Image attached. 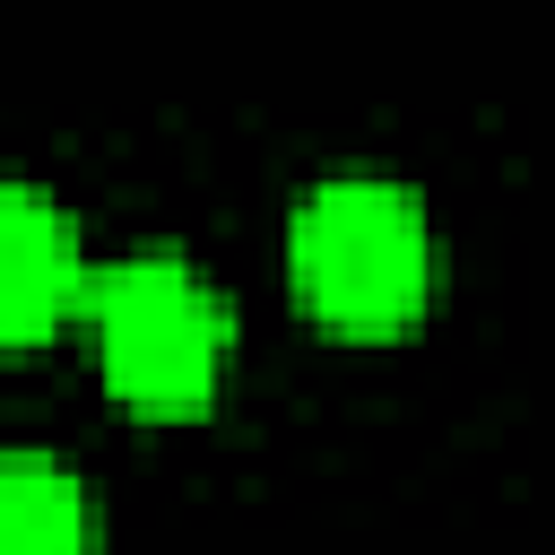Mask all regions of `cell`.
Masks as SVG:
<instances>
[{
  "mask_svg": "<svg viewBox=\"0 0 555 555\" xmlns=\"http://www.w3.org/2000/svg\"><path fill=\"white\" fill-rule=\"evenodd\" d=\"M87 304V251L61 217V199L0 182V347L52 338Z\"/></svg>",
  "mask_w": 555,
  "mask_h": 555,
  "instance_id": "3957f363",
  "label": "cell"
},
{
  "mask_svg": "<svg viewBox=\"0 0 555 555\" xmlns=\"http://www.w3.org/2000/svg\"><path fill=\"white\" fill-rule=\"evenodd\" d=\"M87 321H95V364L121 408L182 416L208 408L225 364H234V304L173 251H139L87 278Z\"/></svg>",
  "mask_w": 555,
  "mask_h": 555,
  "instance_id": "7a4b0ae2",
  "label": "cell"
},
{
  "mask_svg": "<svg viewBox=\"0 0 555 555\" xmlns=\"http://www.w3.org/2000/svg\"><path fill=\"white\" fill-rule=\"evenodd\" d=\"M87 486L43 451H0V555H87Z\"/></svg>",
  "mask_w": 555,
  "mask_h": 555,
  "instance_id": "277c9868",
  "label": "cell"
},
{
  "mask_svg": "<svg viewBox=\"0 0 555 555\" xmlns=\"http://www.w3.org/2000/svg\"><path fill=\"white\" fill-rule=\"evenodd\" d=\"M286 278L295 304L338 338H390L434 295V217L408 182L338 173L304 191L286 225Z\"/></svg>",
  "mask_w": 555,
  "mask_h": 555,
  "instance_id": "6da1fadb",
  "label": "cell"
}]
</instances>
